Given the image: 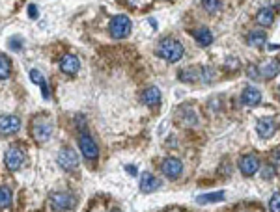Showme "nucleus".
<instances>
[{"instance_id": "obj_1", "label": "nucleus", "mask_w": 280, "mask_h": 212, "mask_svg": "<svg viewBox=\"0 0 280 212\" xmlns=\"http://www.w3.org/2000/svg\"><path fill=\"white\" fill-rule=\"evenodd\" d=\"M183 45L174 39V37H165V39H161L157 45V56H161L163 60H167L170 64H176L179 62L181 58H183Z\"/></svg>"}, {"instance_id": "obj_2", "label": "nucleus", "mask_w": 280, "mask_h": 212, "mask_svg": "<svg viewBox=\"0 0 280 212\" xmlns=\"http://www.w3.org/2000/svg\"><path fill=\"white\" fill-rule=\"evenodd\" d=\"M30 132H32V136H34L36 141L45 143V141H49L51 136H53V123L47 119V118H36V119L32 121Z\"/></svg>"}, {"instance_id": "obj_3", "label": "nucleus", "mask_w": 280, "mask_h": 212, "mask_svg": "<svg viewBox=\"0 0 280 212\" xmlns=\"http://www.w3.org/2000/svg\"><path fill=\"white\" fill-rule=\"evenodd\" d=\"M133 30V24H131V19L125 17V15H116V17L111 19V24H109V32H111L112 37L116 39H123L127 37Z\"/></svg>"}, {"instance_id": "obj_4", "label": "nucleus", "mask_w": 280, "mask_h": 212, "mask_svg": "<svg viewBox=\"0 0 280 212\" xmlns=\"http://www.w3.org/2000/svg\"><path fill=\"white\" fill-rule=\"evenodd\" d=\"M49 201H51V207L55 211L64 212L73 209L75 205H77V197L73 194H69V192H55V194H51Z\"/></svg>"}, {"instance_id": "obj_5", "label": "nucleus", "mask_w": 280, "mask_h": 212, "mask_svg": "<svg viewBox=\"0 0 280 212\" xmlns=\"http://www.w3.org/2000/svg\"><path fill=\"white\" fill-rule=\"evenodd\" d=\"M56 160H58L60 167L65 169V171H75V169L79 167V157H77V153H75L73 149H69V147L60 149Z\"/></svg>"}, {"instance_id": "obj_6", "label": "nucleus", "mask_w": 280, "mask_h": 212, "mask_svg": "<svg viewBox=\"0 0 280 212\" xmlns=\"http://www.w3.org/2000/svg\"><path fill=\"white\" fill-rule=\"evenodd\" d=\"M23 162H25V153L17 145L8 147L6 155H4V164H6V167H8L9 171H17L19 167L23 166Z\"/></svg>"}, {"instance_id": "obj_7", "label": "nucleus", "mask_w": 280, "mask_h": 212, "mask_svg": "<svg viewBox=\"0 0 280 212\" xmlns=\"http://www.w3.org/2000/svg\"><path fill=\"white\" fill-rule=\"evenodd\" d=\"M161 169H163V173H165L168 179H177V177L183 173V164H181V160H179V158L168 157V158L163 160Z\"/></svg>"}, {"instance_id": "obj_8", "label": "nucleus", "mask_w": 280, "mask_h": 212, "mask_svg": "<svg viewBox=\"0 0 280 212\" xmlns=\"http://www.w3.org/2000/svg\"><path fill=\"white\" fill-rule=\"evenodd\" d=\"M79 147L83 151V155L86 160H95L97 155H99V147H97V143L93 141V138H90L88 134H81V138H79Z\"/></svg>"}, {"instance_id": "obj_9", "label": "nucleus", "mask_w": 280, "mask_h": 212, "mask_svg": "<svg viewBox=\"0 0 280 212\" xmlns=\"http://www.w3.org/2000/svg\"><path fill=\"white\" fill-rule=\"evenodd\" d=\"M260 158L256 155H243L239 158V169L245 177H252L258 169H260Z\"/></svg>"}, {"instance_id": "obj_10", "label": "nucleus", "mask_w": 280, "mask_h": 212, "mask_svg": "<svg viewBox=\"0 0 280 212\" xmlns=\"http://www.w3.org/2000/svg\"><path fill=\"white\" fill-rule=\"evenodd\" d=\"M21 129V121L17 116H0V134L11 136Z\"/></svg>"}, {"instance_id": "obj_11", "label": "nucleus", "mask_w": 280, "mask_h": 212, "mask_svg": "<svg viewBox=\"0 0 280 212\" xmlns=\"http://www.w3.org/2000/svg\"><path fill=\"white\" fill-rule=\"evenodd\" d=\"M258 71H260V78H267V80L275 78L280 73V60H275V58L267 60L265 64H261L258 67Z\"/></svg>"}, {"instance_id": "obj_12", "label": "nucleus", "mask_w": 280, "mask_h": 212, "mask_svg": "<svg viewBox=\"0 0 280 212\" xmlns=\"http://www.w3.org/2000/svg\"><path fill=\"white\" fill-rule=\"evenodd\" d=\"M81 69V62L75 54H65L60 60V71L65 74H77Z\"/></svg>"}, {"instance_id": "obj_13", "label": "nucleus", "mask_w": 280, "mask_h": 212, "mask_svg": "<svg viewBox=\"0 0 280 212\" xmlns=\"http://www.w3.org/2000/svg\"><path fill=\"white\" fill-rule=\"evenodd\" d=\"M241 102L245 106H258L261 102V92L258 88H252V86L245 88L241 93Z\"/></svg>"}, {"instance_id": "obj_14", "label": "nucleus", "mask_w": 280, "mask_h": 212, "mask_svg": "<svg viewBox=\"0 0 280 212\" xmlns=\"http://www.w3.org/2000/svg\"><path fill=\"white\" fill-rule=\"evenodd\" d=\"M159 188H161V181H159L155 175H151V173H144V175L140 177V190H142L144 194L157 192Z\"/></svg>"}, {"instance_id": "obj_15", "label": "nucleus", "mask_w": 280, "mask_h": 212, "mask_svg": "<svg viewBox=\"0 0 280 212\" xmlns=\"http://www.w3.org/2000/svg\"><path fill=\"white\" fill-rule=\"evenodd\" d=\"M275 130H277V123L271 119V118H263L256 123V132H258V136L261 138H271L273 134H275Z\"/></svg>"}, {"instance_id": "obj_16", "label": "nucleus", "mask_w": 280, "mask_h": 212, "mask_svg": "<svg viewBox=\"0 0 280 212\" xmlns=\"http://www.w3.org/2000/svg\"><path fill=\"white\" fill-rule=\"evenodd\" d=\"M161 99H163L161 90L155 88V86H149V88H146V90L142 92V102L148 104V106H151V108L157 106L159 102H161Z\"/></svg>"}, {"instance_id": "obj_17", "label": "nucleus", "mask_w": 280, "mask_h": 212, "mask_svg": "<svg viewBox=\"0 0 280 212\" xmlns=\"http://www.w3.org/2000/svg\"><path fill=\"white\" fill-rule=\"evenodd\" d=\"M256 23L260 26H271L275 23V11L271 8H261L258 13H256Z\"/></svg>"}, {"instance_id": "obj_18", "label": "nucleus", "mask_w": 280, "mask_h": 212, "mask_svg": "<svg viewBox=\"0 0 280 212\" xmlns=\"http://www.w3.org/2000/svg\"><path fill=\"white\" fill-rule=\"evenodd\" d=\"M198 76H202V69L198 67H185L179 71V80L181 82H196Z\"/></svg>"}, {"instance_id": "obj_19", "label": "nucleus", "mask_w": 280, "mask_h": 212, "mask_svg": "<svg viewBox=\"0 0 280 212\" xmlns=\"http://www.w3.org/2000/svg\"><path fill=\"white\" fill-rule=\"evenodd\" d=\"M265 41H267V36H265V32H260V30H254L247 36V43L256 48H261L265 45Z\"/></svg>"}, {"instance_id": "obj_20", "label": "nucleus", "mask_w": 280, "mask_h": 212, "mask_svg": "<svg viewBox=\"0 0 280 212\" xmlns=\"http://www.w3.org/2000/svg\"><path fill=\"white\" fill-rule=\"evenodd\" d=\"M224 192H211V194H202L196 197V203L198 205H207V203H219V201H223L224 199Z\"/></svg>"}, {"instance_id": "obj_21", "label": "nucleus", "mask_w": 280, "mask_h": 212, "mask_svg": "<svg viewBox=\"0 0 280 212\" xmlns=\"http://www.w3.org/2000/svg\"><path fill=\"white\" fill-rule=\"evenodd\" d=\"M195 39L202 47H209L213 43V34L207 28H198V30H195Z\"/></svg>"}, {"instance_id": "obj_22", "label": "nucleus", "mask_w": 280, "mask_h": 212, "mask_svg": "<svg viewBox=\"0 0 280 212\" xmlns=\"http://www.w3.org/2000/svg\"><path fill=\"white\" fill-rule=\"evenodd\" d=\"M179 118H181V121H183L185 125H196V121H198L195 110H191L189 106H183V108L179 110Z\"/></svg>"}, {"instance_id": "obj_23", "label": "nucleus", "mask_w": 280, "mask_h": 212, "mask_svg": "<svg viewBox=\"0 0 280 212\" xmlns=\"http://www.w3.org/2000/svg\"><path fill=\"white\" fill-rule=\"evenodd\" d=\"M11 74V64L4 54H0V80H6Z\"/></svg>"}, {"instance_id": "obj_24", "label": "nucleus", "mask_w": 280, "mask_h": 212, "mask_svg": "<svg viewBox=\"0 0 280 212\" xmlns=\"http://www.w3.org/2000/svg\"><path fill=\"white\" fill-rule=\"evenodd\" d=\"M11 205V190L8 186H0V209H8Z\"/></svg>"}, {"instance_id": "obj_25", "label": "nucleus", "mask_w": 280, "mask_h": 212, "mask_svg": "<svg viewBox=\"0 0 280 212\" xmlns=\"http://www.w3.org/2000/svg\"><path fill=\"white\" fill-rule=\"evenodd\" d=\"M202 6L209 13H217L221 9V0H202Z\"/></svg>"}, {"instance_id": "obj_26", "label": "nucleus", "mask_w": 280, "mask_h": 212, "mask_svg": "<svg viewBox=\"0 0 280 212\" xmlns=\"http://www.w3.org/2000/svg\"><path fill=\"white\" fill-rule=\"evenodd\" d=\"M269 211L280 212V192L273 194V197H271V201H269Z\"/></svg>"}, {"instance_id": "obj_27", "label": "nucleus", "mask_w": 280, "mask_h": 212, "mask_svg": "<svg viewBox=\"0 0 280 212\" xmlns=\"http://www.w3.org/2000/svg\"><path fill=\"white\" fill-rule=\"evenodd\" d=\"M202 80H204V82H213L215 69H211V67H202Z\"/></svg>"}, {"instance_id": "obj_28", "label": "nucleus", "mask_w": 280, "mask_h": 212, "mask_svg": "<svg viewBox=\"0 0 280 212\" xmlns=\"http://www.w3.org/2000/svg\"><path fill=\"white\" fill-rule=\"evenodd\" d=\"M30 80L34 84H37V86H41V84L45 82V76L39 73L37 69H32V71H30Z\"/></svg>"}, {"instance_id": "obj_29", "label": "nucleus", "mask_w": 280, "mask_h": 212, "mask_svg": "<svg viewBox=\"0 0 280 212\" xmlns=\"http://www.w3.org/2000/svg\"><path fill=\"white\" fill-rule=\"evenodd\" d=\"M247 74H249V78H252V80H258V78H260V71H258V67H256V65H249Z\"/></svg>"}, {"instance_id": "obj_30", "label": "nucleus", "mask_w": 280, "mask_h": 212, "mask_svg": "<svg viewBox=\"0 0 280 212\" xmlns=\"http://www.w3.org/2000/svg\"><path fill=\"white\" fill-rule=\"evenodd\" d=\"M261 177L265 179V181H271L273 177H275V169H273V166H265L263 169H261Z\"/></svg>"}, {"instance_id": "obj_31", "label": "nucleus", "mask_w": 280, "mask_h": 212, "mask_svg": "<svg viewBox=\"0 0 280 212\" xmlns=\"http://www.w3.org/2000/svg\"><path fill=\"white\" fill-rule=\"evenodd\" d=\"M9 48H13V50H21V48H23V41H21V37H11V39H9Z\"/></svg>"}, {"instance_id": "obj_32", "label": "nucleus", "mask_w": 280, "mask_h": 212, "mask_svg": "<svg viewBox=\"0 0 280 212\" xmlns=\"http://www.w3.org/2000/svg\"><path fill=\"white\" fill-rule=\"evenodd\" d=\"M271 162H273L275 166H280V147L273 149V153H271Z\"/></svg>"}, {"instance_id": "obj_33", "label": "nucleus", "mask_w": 280, "mask_h": 212, "mask_svg": "<svg viewBox=\"0 0 280 212\" xmlns=\"http://www.w3.org/2000/svg\"><path fill=\"white\" fill-rule=\"evenodd\" d=\"M226 67H228V69H237V67H239V60H237V58H235V60H233V58H228V60H226Z\"/></svg>"}, {"instance_id": "obj_34", "label": "nucleus", "mask_w": 280, "mask_h": 212, "mask_svg": "<svg viewBox=\"0 0 280 212\" xmlns=\"http://www.w3.org/2000/svg\"><path fill=\"white\" fill-rule=\"evenodd\" d=\"M28 15H30V19L37 17V8L34 6V4H30V6H28Z\"/></svg>"}, {"instance_id": "obj_35", "label": "nucleus", "mask_w": 280, "mask_h": 212, "mask_svg": "<svg viewBox=\"0 0 280 212\" xmlns=\"http://www.w3.org/2000/svg\"><path fill=\"white\" fill-rule=\"evenodd\" d=\"M125 171L131 173V175H137V167L135 166H125Z\"/></svg>"}]
</instances>
